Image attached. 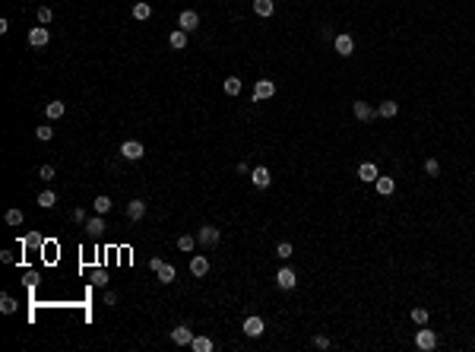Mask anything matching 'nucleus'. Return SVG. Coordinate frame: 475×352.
<instances>
[{
  "label": "nucleus",
  "mask_w": 475,
  "mask_h": 352,
  "mask_svg": "<svg viewBox=\"0 0 475 352\" xmlns=\"http://www.w3.org/2000/svg\"><path fill=\"white\" fill-rule=\"evenodd\" d=\"M415 346H418L421 352H431L437 346V333L428 330V324H421V330H415Z\"/></svg>",
  "instance_id": "nucleus-1"
},
{
  "label": "nucleus",
  "mask_w": 475,
  "mask_h": 352,
  "mask_svg": "<svg viewBox=\"0 0 475 352\" xmlns=\"http://www.w3.org/2000/svg\"><path fill=\"white\" fill-rule=\"evenodd\" d=\"M197 241L203 244V248H216V244L222 241V232L216 226H203V229H197Z\"/></svg>",
  "instance_id": "nucleus-2"
},
{
  "label": "nucleus",
  "mask_w": 475,
  "mask_h": 352,
  "mask_svg": "<svg viewBox=\"0 0 475 352\" xmlns=\"http://www.w3.org/2000/svg\"><path fill=\"white\" fill-rule=\"evenodd\" d=\"M121 156H124L127 162H136V159L146 156V146H142L139 140H127V143H121Z\"/></svg>",
  "instance_id": "nucleus-3"
},
{
  "label": "nucleus",
  "mask_w": 475,
  "mask_h": 352,
  "mask_svg": "<svg viewBox=\"0 0 475 352\" xmlns=\"http://www.w3.org/2000/svg\"><path fill=\"white\" fill-rule=\"evenodd\" d=\"M276 96V83L272 79H257V86H254V102H266Z\"/></svg>",
  "instance_id": "nucleus-4"
},
{
  "label": "nucleus",
  "mask_w": 475,
  "mask_h": 352,
  "mask_svg": "<svg viewBox=\"0 0 475 352\" xmlns=\"http://www.w3.org/2000/svg\"><path fill=\"white\" fill-rule=\"evenodd\" d=\"M276 286L279 289H295V286H298V273H295L292 267H282L279 273H276Z\"/></svg>",
  "instance_id": "nucleus-5"
},
{
  "label": "nucleus",
  "mask_w": 475,
  "mask_h": 352,
  "mask_svg": "<svg viewBox=\"0 0 475 352\" xmlns=\"http://www.w3.org/2000/svg\"><path fill=\"white\" fill-rule=\"evenodd\" d=\"M48 41H51V32H48V26H35L29 32V45L32 48H48Z\"/></svg>",
  "instance_id": "nucleus-6"
},
{
  "label": "nucleus",
  "mask_w": 475,
  "mask_h": 352,
  "mask_svg": "<svg viewBox=\"0 0 475 352\" xmlns=\"http://www.w3.org/2000/svg\"><path fill=\"white\" fill-rule=\"evenodd\" d=\"M332 48H336V54H342V57H352L355 54L352 35H336V38H332Z\"/></svg>",
  "instance_id": "nucleus-7"
},
{
  "label": "nucleus",
  "mask_w": 475,
  "mask_h": 352,
  "mask_svg": "<svg viewBox=\"0 0 475 352\" xmlns=\"http://www.w3.org/2000/svg\"><path fill=\"white\" fill-rule=\"evenodd\" d=\"M251 181H254V187H260V191H263V187H269V184H272V174H269V168H266V165H257V168L251 171Z\"/></svg>",
  "instance_id": "nucleus-8"
},
{
  "label": "nucleus",
  "mask_w": 475,
  "mask_h": 352,
  "mask_svg": "<svg viewBox=\"0 0 475 352\" xmlns=\"http://www.w3.org/2000/svg\"><path fill=\"white\" fill-rule=\"evenodd\" d=\"M105 229H108V226H105V219L99 213H95L92 219H86V235H89V238H102Z\"/></svg>",
  "instance_id": "nucleus-9"
},
{
  "label": "nucleus",
  "mask_w": 475,
  "mask_h": 352,
  "mask_svg": "<svg viewBox=\"0 0 475 352\" xmlns=\"http://www.w3.org/2000/svg\"><path fill=\"white\" fill-rule=\"evenodd\" d=\"M171 343H174V346H190V343H194V333H190V327H184V324H181V327H174V330H171Z\"/></svg>",
  "instance_id": "nucleus-10"
},
{
  "label": "nucleus",
  "mask_w": 475,
  "mask_h": 352,
  "mask_svg": "<svg viewBox=\"0 0 475 352\" xmlns=\"http://www.w3.org/2000/svg\"><path fill=\"white\" fill-rule=\"evenodd\" d=\"M177 26H181L184 32H197V26H200V16L194 13V10H184V13L177 16Z\"/></svg>",
  "instance_id": "nucleus-11"
},
{
  "label": "nucleus",
  "mask_w": 475,
  "mask_h": 352,
  "mask_svg": "<svg viewBox=\"0 0 475 352\" xmlns=\"http://www.w3.org/2000/svg\"><path fill=\"white\" fill-rule=\"evenodd\" d=\"M358 178H361L364 184H374V181L380 178V171H377L374 162H361V165H358Z\"/></svg>",
  "instance_id": "nucleus-12"
},
{
  "label": "nucleus",
  "mask_w": 475,
  "mask_h": 352,
  "mask_svg": "<svg viewBox=\"0 0 475 352\" xmlns=\"http://www.w3.org/2000/svg\"><path fill=\"white\" fill-rule=\"evenodd\" d=\"M352 111H355V117H358V121H374V117H377V108H371L367 102H355Z\"/></svg>",
  "instance_id": "nucleus-13"
},
{
  "label": "nucleus",
  "mask_w": 475,
  "mask_h": 352,
  "mask_svg": "<svg viewBox=\"0 0 475 352\" xmlns=\"http://www.w3.org/2000/svg\"><path fill=\"white\" fill-rule=\"evenodd\" d=\"M64 111H67V105H64L61 99H54V102H48V105H44V117H48V121H57V117H64Z\"/></svg>",
  "instance_id": "nucleus-14"
},
{
  "label": "nucleus",
  "mask_w": 475,
  "mask_h": 352,
  "mask_svg": "<svg viewBox=\"0 0 475 352\" xmlns=\"http://www.w3.org/2000/svg\"><path fill=\"white\" fill-rule=\"evenodd\" d=\"M190 273H194L197 279H203V276L209 273V260H206V257H203V254H197V257H194V260H190Z\"/></svg>",
  "instance_id": "nucleus-15"
},
{
  "label": "nucleus",
  "mask_w": 475,
  "mask_h": 352,
  "mask_svg": "<svg viewBox=\"0 0 475 352\" xmlns=\"http://www.w3.org/2000/svg\"><path fill=\"white\" fill-rule=\"evenodd\" d=\"M244 333H247V336H251V339H257L260 333H263V321H260V318H257V314H251V318H247V321H244Z\"/></svg>",
  "instance_id": "nucleus-16"
},
{
  "label": "nucleus",
  "mask_w": 475,
  "mask_h": 352,
  "mask_svg": "<svg viewBox=\"0 0 475 352\" xmlns=\"http://www.w3.org/2000/svg\"><path fill=\"white\" fill-rule=\"evenodd\" d=\"M142 216H146V203H142V200H130V203H127V219L139 222Z\"/></svg>",
  "instance_id": "nucleus-17"
},
{
  "label": "nucleus",
  "mask_w": 475,
  "mask_h": 352,
  "mask_svg": "<svg viewBox=\"0 0 475 352\" xmlns=\"http://www.w3.org/2000/svg\"><path fill=\"white\" fill-rule=\"evenodd\" d=\"M168 45H171L174 51H184V48H187V32H184V29H174V32L168 35Z\"/></svg>",
  "instance_id": "nucleus-18"
},
{
  "label": "nucleus",
  "mask_w": 475,
  "mask_h": 352,
  "mask_svg": "<svg viewBox=\"0 0 475 352\" xmlns=\"http://www.w3.org/2000/svg\"><path fill=\"white\" fill-rule=\"evenodd\" d=\"M374 187H377V194H384V197H390V194L396 191V181H393V178H384V174H380V178L374 181Z\"/></svg>",
  "instance_id": "nucleus-19"
},
{
  "label": "nucleus",
  "mask_w": 475,
  "mask_h": 352,
  "mask_svg": "<svg viewBox=\"0 0 475 352\" xmlns=\"http://www.w3.org/2000/svg\"><path fill=\"white\" fill-rule=\"evenodd\" d=\"M377 114H380V117H396V114H399V105L387 99V102H380V105H377Z\"/></svg>",
  "instance_id": "nucleus-20"
},
{
  "label": "nucleus",
  "mask_w": 475,
  "mask_h": 352,
  "mask_svg": "<svg viewBox=\"0 0 475 352\" xmlns=\"http://www.w3.org/2000/svg\"><path fill=\"white\" fill-rule=\"evenodd\" d=\"M152 16V7L146 4V0H139V4H133V19H139V22H146Z\"/></svg>",
  "instance_id": "nucleus-21"
},
{
  "label": "nucleus",
  "mask_w": 475,
  "mask_h": 352,
  "mask_svg": "<svg viewBox=\"0 0 475 352\" xmlns=\"http://www.w3.org/2000/svg\"><path fill=\"white\" fill-rule=\"evenodd\" d=\"M272 10H276L272 0H254V13L257 16H272Z\"/></svg>",
  "instance_id": "nucleus-22"
},
{
  "label": "nucleus",
  "mask_w": 475,
  "mask_h": 352,
  "mask_svg": "<svg viewBox=\"0 0 475 352\" xmlns=\"http://www.w3.org/2000/svg\"><path fill=\"white\" fill-rule=\"evenodd\" d=\"M174 279H177V270H174L171 263H162V270H159V283L168 286V283H174Z\"/></svg>",
  "instance_id": "nucleus-23"
},
{
  "label": "nucleus",
  "mask_w": 475,
  "mask_h": 352,
  "mask_svg": "<svg viewBox=\"0 0 475 352\" xmlns=\"http://www.w3.org/2000/svg\"><path fill=\"white\" fill-rule=\"evenodd\" d=\"M35 203H38L41 209H51V206L57 203V194H54V191H41V194H38V200H35Z\"/></svg>",
  "instance_id": "nucleus-24"
},
{
  "label": "nucleus",
  "mask_w": 475,
  "mask_h": 352,
  "mask_svg": "<svg viewBox=\"0 0 475 352\" xmlns=\"http://www.w3.org/2000/svg\"><path fill=\"white\" fill-rule=\"evenodd\" d=\"M111 206H114V203H111V197H105V194H99V197H95V213H99V216H105Z\"/></svg>",
  "instance_id": "nucleus-25"
},
{
  "label": "nucleus",
  "mask_w": 475,
  "mask_h": 352,
  "mask_svg": "<svg viewBox=\"0 0 475 352\" xmlns=\"http://www.w3.org/2000/svg\"><path fill=\"white\" fill-rule=\"evenodd\" d=\"M222 89H225V96H238V92H241V79H238V76H228V79L222 83Z\"/></svg>",
  "instance_id": "nucleus-26"
},
{
  "label": "nucleus",
  "mask_w": 475,
  "mask_h": 352,
  "mask_svg": "<svg viewBox=\"0 0 475 352\" xmlns=\"http://www.w3.org/2000/svg\"><path fill=\"white\" fill-rule=\"evenodd\" d=\"M190 346H194L197 352H212V339L209 336H194V343H190Z\"/></svg>",
  "instance_id": "nucleus-27"
},
{
  "label": "nucleus",
  "mask_w": 475,
  "mask_h": 352,
  "mask_svg": "<svg viewBox=\"0 0 475 352\" xmlns=\"http://www.w3.org/2000/svg\"><path fill=\"white\" fill-rule=\"evenodd\" d=\"M16 308H19V304H16L13 295H0V311H4V314H13Z\"/></svg>",
  "instance_id": "nucleus-28"
},
{
  "label": "nucleus",
  "mask_w": 475,
  "mask_h": 352,
  "mask_svg": "<svg viewBox=\"0 0 475 352\" xmlns=\"http://www.w3.org/2000/svg\"><path fill=\"white\" fill-rule=\"evenodd\" d=\"M197 244H200V241L194 238V235H181V238H177V248H181V251H194Z\"/></svg>",
  "instance_id": "nucleus-29"
},
{
  "label": "nucleus",
  "mask_w": 475,
  "mask_h": 352,
  "mask_svg": "<svg viewBox=\"0 0 475 352\" xmlns=\"http://www.w3.org/2000/svg\"><path fill=\"white\" fill-rule=\"evenodd\" d=\"M424 174L437 178V174H441V162H437V159H424Z\"/></svg>",
  "instance_id": "nucleus-30"
},
{
  "label": "nucleus",
  "mask_w": 475,
  "mask_h": 352,
  "mask_svg": "<svg viewBox=\"0 0 475 352\" xmlns=\"http://www.w3.org/2000/svg\"><path fill=\"white\" fill-rule=\"evenodd\" d=\"M22 209H7V226H22Z\"/></svg>",
  "instance_id": "nucleus-31"
},
{
  "label": "nucleus",
  "mask_w": 475,
  "mask_h": 352,
  "mask_svg": "<svg viewBox=\"0 0 475 352\" xmlns=\"http://www.w3.org/2000/svg\"><path fill=\"white\" fill-rule=\"evenodd\" d=\"M428 318H431V314H428V308H412V321L418 324V327L428 324Z\"/></svg>",
  "instance_id": "nucleus-32"
},
{
  "label": "nucleus",
  "mask_w": 475,
  "mask_h": 352,
  "mask_svg": "<svg viewBox=\"0 0 475 352\" xmlns=\"http://www.w3.org/2000/svg\"><path fill=\"white\" fill-rule=\"evenodd\" d=\"M35 137H38L41 143H48V140L54 137V130H51V127H48V124H41V127H35Z\"/></svg>",
  "instance_id": "nucleus-33"
},
{
  "label": "nucleus",
  "mask_w": 475,
  "mask_h": 352,
  "mask_svg": "<svg viewBox=\"0 0 475 352\" xmlns=\"http://www.w3.org/2000/svg\"><path fill=\"white\" fill-rule=\"evenodd\" d=\"M276 257H279V260H289V257H292V244H289V241H282L279 248H276Z\"/></svg>",
  "instance_id": "nucleus-34"
},
{
  "label": "nucleus",
  "mask_w": 475,
  "mask_h": 352,
  "mask_svg": "<svg viewBox=\"0 0 475 352\" xmlns=\"http://www.w3.org/2000/svg\"><path fill=\"white\" fill-rule=\"evenodd\" d=\"M51 19H54V13H51L48 7H41V10H38V22H41V26H48Z\"/></svg>",
  "instance_id": "nucleus-35"
},
{
  "label": "nucleus",
  "mask_w": 475,
  "mask_h": 352,
  "mask_svg": "<svg viewBox=\"0 0 475 352\" xmlns=\"http://www.w3.org/2000/svg\"><path fill=\"white\" fill-rule=\"evenodd\" d=\"M38 178H41V181H51V178H54V165H41V168H38Z\"/></svg>",
  "instance_id": "nucleus-36"
},
{
  "label": "nucleus",
  "mask_w": 475,
  "mask_h": 352,
  "mask_svg": "<svg viewBox=\"0 0 475 352\" xmlns=\"http://www.w3.org/2000/svg\"><path fill=\"white\" fill-rule=\"evenodd\" d=\"M95 286H108V276H105V270H95Z\"/></svg>",
  "instance_id": "nucleus-37"
},
{
  "label": "nucleus",
  "mask_w": 475,
  "mask_h": 352,
  "mask_svg": "<svg viewBox=\"0 0 475 352\" xmlns=\"http://www.w3.org/2000/svg\"><path fill=\"white\" fill-rule=\"evenodd\" d=\"M314 346L317 349H329V339L326 336H314Z\"/></svg>",
  "instance_id": "nucleus-38"
},
{
  "label": "nucleus",
  "mask_w": 475,
  "mask_h": 352,
  "mask_svg": "<svg viewBox=\"0 0 475 352\" xmlns=\"http://www.w3.org/2000/svg\"><path fill=\"white\" fill-rule=\"evenodd\" d=\"M73 219L79 222V226H86V209H73Z\"/></svg>",
  "instance_id": "nucleus-39"
},
{
  "label": "nucleus",
  "mask_w": 475,
  "mask_h": 352,
  "mask_svg": "<svg viewBox=\"0 0 475 352\" xmlns=\"http://www.w3.org/2000/svg\"><path fill=\"white\" fill-rule=\"evenodd\" d=\"M22 244H26V248H32V244H41V235H29V238L22 241Z\"/></svg>",
  "instance_id": "nucleus-40"
},
{
  "label": "nucleus",
  "mask_w": 475,
  "mask_h": 352,
  "mask_svg": "<svg viewBox=\"0 0 475 352\" xmlns=\"http://www.w3.org/2000/svg\"><path fill=\"white\" fill-rule=\"evenodd\" d=\"M162 263H165V260H162V257H152V260H149V267H152V270H156V273H159V270H162Z\"/></svg>",
  "instance_id": "nucleus-41"
},
{
  "label": "nucleus",
  "mask_w": 475,
  "mask_h": 352,
  "mask_svg": "<svg viewBox=\"0 0 475 352\" xmlns=\"http://www.w3.org/2000/svg\"><path fill=\"white\" fill-rule=\"evenodd\" d=\"M105 304H117V295H114V292H105Z\"/></svg>",
  "instance_id": "nucleus-42"
}]
</instances>
